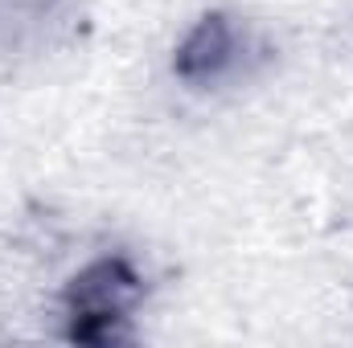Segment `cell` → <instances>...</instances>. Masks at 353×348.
Segmentation results:
<instances>
[{
    "instance_id": "obj_1",
    "label": "cell",
    "mask_w": 353,
    "mask_h": 348,
    "mask_svg": "<svg viewBox=\"0 0 353 348\" xmlns=\"http://www.w3.org/2000/svg\"><path fill=\"white\" fill-rule=\"evenodd\" d=\"M144 299V279L140 270L119 254L87 262L70 283H66V336L83 345H111L123 340V324Z\"/></svg>"
},
{
    "instance_id": "obj_2",
    "label": "cell",
    "mask_w": 353,
    "mask_h": 348,
    "mask_svg": "<svg viewBox=\"0 0 353 348\" xmlns=\"http://www.w3.org/2000/svg\"><path fill=\"white\" fill-rule=\"evenodd\" d=\"M239 62V29L226 12H205L181 37L173 54V74L189 87H210Z\"/></svg>"
}]
</instances>
